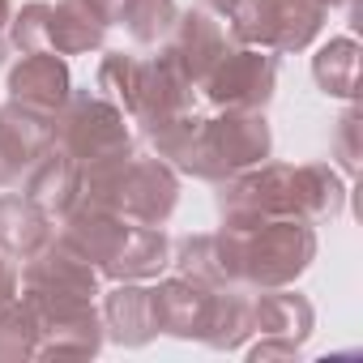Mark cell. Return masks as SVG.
I'll list each match as a JSON object with an SVG mask.
<instances>
[{
	"label": "cell",
	"instance_id": "4",
	"mask_svg": "<svg viewBox=\"0 0 363 363\" xmlns=\"http://www.w3.org/2000/svg\"><path fill=\"white\" fill-rule=\"evenodd\" d=\"M56 240L111 282H145L171 265V244H167L162 227L128 223L120 214H107V210H94L82 201L60 218Z\"/></svg>",
	"mask_w": 363,
	"mask_h": 363
},
{
	"label": "cell",
	"instance_id": "15",
	"mask_svg": "<svg viewBox=\"0 0 363 363\" xmlns=\"http://www.w3.org/2000/svg\"><path fill=\"white\" fill-rule=\"evenodd\" d=\"M69 94H73V77H69L65 56L56 52H22V60L9 69V103L43 120H52Z\"/></svg>",
	"mask_w": 363,
	"mask_h": 363
},
{
	"label": "cell",
	"instance_id": "9",
	"mask_svg": "<svg viewBox=\"0 0 363 363\" xmlns=\"http://www.w3.org/2000/svg\"><path fill=\"white\" fill-rule=\"evenodd\" d=\"M278 86V60L261 48H227L210 77L197 86L218 111H265Z\"/></svg>",
	"mask_w": 363,
	"mask_h": 363
},
{
	"label": "cell",
	"instance_id": "3",
	"mask_svg": "<svg viewBox=\"0 0 363 363\" xmlns=\"http://www.w3.org/2000/svg\"><path fill=\"white\" fill-rule=\"evenodd\" d=\"M214 257L227 286L274 291L291 286L316 261V231L303 218H265L214 231Z\"/></svg>",
	"mask_w": 363,
	"mask_h": 363
},
{
	"label": "cell",
	"instance_id": "6",
	"mask_svg": "<svg viewBox=\"0 0 363 363\" xmlns=\"http://www.w3.org/2000/svg\"><path fill=\"white\" fill-rule=\"evenodd\" d=\"M82 206L120 214L128 223H145V227H162L179 201V175L171 162L141 158V154H124V158H107L82 171Z\"/></svg>",
	"mask_w": 363,
	"mask_h": 363
},
{
	"label": "cell",
	"instance_id": "1",
	"mask_svg": "<svg viewBox=\"0 0 363 363\" xmlns=\"http://www.w3.org/2000/svg\"><path fill=\"white\" fill-rule=\"evenodd\" d=\"M346 210V184L329 162H257L218 184L223 227H248L265 218H337Z\"/></svg>",
	"mask_w": 363,
	"mask_h": 363
},
{
	"label": "cell",
	"instance_id": "13",
	"mask_svg": "<svg viewBox=\"0 0 363 363\" xmlns=\"http://www.w3.org/2000/svg\"><path fill=\"white\" fill-rule=\"evenodd\" d=\"M107 18L90 5V0H39V48L56 56H82L99 52L107 39Z\"/></svg>",
	"mask_w": 363,
	"mask_h": 363
},
{
	"label": "cell",
	"instance_id": "22",
	"mask_svg": "<svg viewBox=\"0 0 363 363\" xmlns=\"http://www.w3.org/2000/svg\"><path fill=\"white\" fill-rule=\"evenodd\" d=\"M354 73H359V43L354 39H329L312 56V77L333 99H354Z\"/></svg>",
	"mask_w": 363,
	"mask_h": 363
},
{
	"label": "cell",
	"instance_id": "16",
	"mask_svg": "<svg viewBox=\"0 0 363 363\" xmlns=\"http://www.w3.org/2000/svg\"><path fill=\"white\" fill-rule=\"evenodd\" d=\"M214 291L206 282H193L184 274H175L158 286H150V308H154V329L171 333V337H197L210 325V308H214Z\"/></svg>",
	"mask_w": 363,
	"mask_h": 363
},
{
	"label": "cell",
	"instance_id": "10",
	"mask_svg": "<svg viewBox=\"0 0 363 363\" xmlns=\"http://www.w3.org/2000/svg\"><path fill=\"white\" fill-rule=\"evenodd\" d=\"M312 325H316V312H312L308 295L286 291V286L252 295V333H261V342L248 346V359L252 363L299 359L303 342L312 337Z\"/></svg>",
	"mask_w": 363,
	"mask_h": 363
},
{
	"label": "cell",
	"instance_id": "2",
	"mask_svg": "<svg viewBox=\"0 0 363 363\" xmlns=\"http://www.w3.org/2000/svg\"><path fill=\"white\" fill-rule=\"evenodd\" d=\"M150 145L175 171H184L193 179H210V184H223V179H231V175L269 158L274 133H269L265 111H223V116L206 120L193 107L171 128L150 137Z\"/></svg>",
	"mask_w": 363,
	"mask_h": 363
},
{
	"label": "cell",
	"instance_id": "18",
	"mask_svg": "<svg viewBox=\"0 0 363 363\" xmlns=\"http://www.w3.org/2000/svg\"><path fill=\"white\" fill-rule=\"evenodd\" d=\"M22 193H26L35 206H43L52 218H65V214L77 206V197H82V167H77L65 150L48 145V150L30 162V171L22 175Z\"/></svg>",
	"mask_w": 363,
	"mask_h": 363
},
{
	"label": "cell",
	"instance_id": "24",
	"mask_svg": "<svg viewBox=\"0 0 363 363\" xmlns=\"http://www.w3.org/2000/svg\"><path fill=\"white\" fill-rule=\"evenodd\" d=\"M39 354V329L26 303H5L0 308V363H18Z\"/></svg>",
	"mask_w": 363,
	"mask_h": 363
},
{
	"label": "cell",
	"instance_id": "28",
	"mask_svg": "<svg viewBox=\"0 0 363 363\" xmlns=\"http://www.w3.org/2000/svg\"><path fill=\"white\" fill-rule=\"evenodd\" d=\"M206 9H214V13H227V18H231V13L240 9V0H206Z\"/></svg>",
	"mask_w": 363,
	"mask_h": 363
},
{
	"label": "cell",
	"instance_id": "26",
	"mask_svg": "<svg viewBox=\"0 0 363 363\" xmlns=\"http://www.w3.org/2000/svg\"><path fill=\"white\" fill-rule=\"evenodd\" d=\"M354 124H359L354 111H346L342 116V162H346V171H354V162H359L354 158Z\"/></svg>",
	"mask_w": 363,
	"mask_h": 363
},
{
	"label": "cell",
	"instance_id": "17",
	"mask_svg": "<svg viewBox=\"0 0 363 363\" xmlns=\"http://www.w3.org/2000/svg\"><path fill=\"white\" fill-rule=\"evenodd\" d=\"M48 145H52V120L26 111L18 103L0 107V189L18 184Z\"/></svg>",
	"mask_w": 363,
	"mask_h": 363
},
{
	"label": "cell",
	"instance_id": "29",
	"mask_svg": "<svg viewBox=\"0 0 363 363\" xmlns=\"http://www.w3.org/2000/svg\"><path fill=\"white\" fill-rule=\"evenodd\" d=\"M9 18H13V9H9V0H0V30L9 26Z\"/></svg>",
	"mask_w": 363,
	"mask_h": 363
},
{
	"label": "cell",
	"instance_id": "14",
	"mask_svg": "<svg viewBox=\"0 0 363 363\" xmlns=\"http://www.w3.org/2000/svg\"><path fill=\"white\" fill-rule=\"evenodd\" d=\"M162 56L175 65L179 77H189L193 86H201L210 77V69L223 60L227 52V30L206 13V9H189V13H179L171 35L162 39Z\"/></svg>",
	"mask_w": 363,
	"mask_h": 363
},
{
	"label": "cell",
	"instance_id": "21",
	"mask_svg": "<svg viewBox=\"0 0 363 363\" xmlns=\"http://www.w3.org/2000/svg\"><path fill=\"white\" fill-rule=\"evenodd\" d=\"M248 337H252V295H248V286H218L201 342L214 346V350H235Z\"/></svg>",
	"mask_w": 363,
	"mask_h": 363
},
{
	"label": "cell",
	"instance_id": "25",
	"mask_svg": "<svg viewBox=\"0 0 363 363\" xmlns=\"http://www.w3.org/2000/svg\"><path fill=\"white\" fill-rule=\"evenodd\" d=\"M13 295H18V269L9 265V257H5V252H0V308L13 303Z\"/></svg>",
	"mask_w": 363,
	"mask_h": 363
},
{
	"label": "cell",
	"instance_id": "19",
	"mask_svg": "<svg viewBox=\"0 0 363 363\" xmlns=\"http://www.w3.org/2000/svg\"><path fill=\"white\" fill-rule=\"evenodd\" d=\"M52 240L56 231L43 206H35L26 193H0V252L9 261H30Z\"/></svg>",
	"mask_w": 363,
	"mask_h": 363
},
{
	"label": "cell",
	"instance_id": "27",
	"mask_svg": "<svg viewBox=\"0 0 363 363\" xmlns=\"http://www.w3.org/2000/svg\"><path fill=\"white\" fill-rule=\"evenodd\" d=\"M90 5L107 18V22H116V13H120V5H124V0H90Z\"/></svg>",
	"mask_w": 363,
	"mask_h": 363
},
{
	"label": "cell",
	"instance_id": "20",
	"mask_svg": "<svg viewBox=\"0 0 363 363\" xmlns=\"http://www.w3.org/2000/svg\"><path fill=\"white\" fill-rule=\"evenodd\" d=\"M103 337L120 342V346H145L158 329H154V308H150V291L137 282H116L103 299Z\"/></svg>",
	"mask_w": 363,
	"mask_h": 363
},
{
	"label": "cell",
	"instance_id": "11",
	"mask_svg": "<svg viewBox=\"0 0 363 363\" xmlns=\"http://www.w3.org/2000/svg\"><path fill=\"white\" fill-rule=\"evenodd\" d=\"M99 295V269L86 265L77 252H69L60 240L39 248L22 269V303H94Z\"/></svg>",
	"mask_w": 363,
	"mask_h": 363
},
{
	"label": "cell",
	"instance_id": "8",
	"mask_svg": "<svg viewBox=\"0 0 363 363\" xmlns=\"http://www.w3.org/2000/svg\"><path fill=\"white\" fill-rule=\"evenodd\" d=\"M320 0H240L231 13V39L261 52H303L325 26Z\"/></svg>",
	"mask_w": 363,
	"mask_h": 363
},
{
	"label": "cell",
	"instance_id": "31",
	"mask_svg": "<svg viewBox=\"0 0 363 363\" xmlns=\"http://www.w3.org/2000/svg\"><path fill=\"white\" fill-rule=\"evenodd\" d=\"M5 48H9V43H5V39H0V65H5Z\"/></svg>",
	"mask_w": 363,
	"mask_h": 363
},
{
	"label": "cell",
	"instance_id": "30",
	"mask_svg": "<svg viewBox=\"0 0 363 363\" xmlns=\"http://www.w3.org/2000/svg\"><path fill=\"white\" fill-rule=\"evenodd\" d=\"M320 5L325 9H337V5H350V0H320Z\"/></svg>",
	"mask_w": 363,
	"mask_h": 363
},
{
	"label": "cell",
	"instance_id": "5",
	"mask_svg": "<svg viewBox=\"0 0 363 363\" xmlns=\"http://www.w3.org/2000/svg\"><path fill=\"white\" fill-rule=\"evenodd\" d=\"M193 82L179 77L175 65L158 52L154 60H137L128 52H107L99 65V94H107L128 124H141L145 137H158L179 116L193 111Z\"/></svg>",
	"mask_w": 363,
	"mask_h": 363
},
{
	"label": "cell",
	"instance_id": "7",
	"mask_svg": "<svg viewBox=\"0 0 363 363\" xmlns=\"http://www.w3.org/2000/svg\"><path fill=\"white\" fill-rule=\"evenodd\" d=\"M52 145L65 150L82 171L107 158L133 154L128 116L99 90H77L65 99V107L52 116Z\"/></svg>",
	"mask_w": 363,
	"mask_h": 363
},
{
	"label": "cell",
	"instance_id": "12",
	"mask_svg": "<svg viewBox=\"0 0 363 363\" xmlns=\"http://www.w3.org/2000/svg\"><path fill=\"white\" fill-rule=\"evenodd\" d=\"M30 316L39 329L35 359H52V354L90 359L103 346V316L94 312V303H43V308H30Z\"/></svg>",
	"mask_w": 363,
	"mask_h": 363
},
{
	"label": "cell",
	"instance_id": "23",
	"mask_svg": "<svg viewBox=\"0 0 363 363\" xmlns=\"http://www.w3.org/2000/svg\"><path fill=\"white\" fill-rule=\"evenodd\" d=\"M175 18H179L175 0H124L120 13H116V22H124V30H128L141 48L162 43V39L171 35Z\"/></svg>",
	"mask_w": 363,
	"mask_h": 363
}]
</instances>
